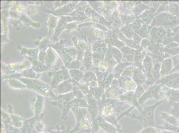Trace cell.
Wrapping results in <instances>:
<instances>
[{
  "label": "cell",
  "mask_w": 179,
  "mask_h": 133,
  "mask_svg": "<svg viewBox=\"0 0 179 133\" xmlns=\"http://www.w3.org/2000/svg\"><path fill=\"white\" fill-rule=\"evenodd\" d=\"M161 103L162 102L145 108L143 111H142L140 115L135 117V118L139 119L145 127H153L155 125L154 121L155 110L156 106Z\"/></svg>",
  "instance_id": "cell-1"
},
{
  "label": "cell",
  "mask_w": 179,
  "mask_h": 133,
  "mask_svg": "<svg viewBox=\"0 0 179 133\" xmlns=\"http://www.w3.org/2000/svg\"><path fill=\"white\" fill-rule=\"evenodd\" d=\"M102 115L106 120L110 123L115 125L118 128L116 119L115 118L114 108L111 106H106L103 108L102 110Z\"/></svg>",
  "instance_id": "cell-2"
},
{
  "label": "cell",
  "mask_w": 179,
  "mask_h": 133,
  "mask_svg": "<svg viewBox=\"0 0 179 133\" xmlns=\"http://www.w3.org/2000/svg\"><path fill=\"white\" fill-rule=\"evenodd\" d=\"M98 125L101 130L106 133H116L118 129L103 118L98 119Z\"/></svg>",
  "instance_id": "cell-3"
},
{
  "label": "cell",
  "mask_w": 179,
  "mask_h": 133,
  "mask_svg": "<svg viewBox=\"0 0 179 133\" xmlns=\"http://www.w3.org/2000/svg\"><path fill=\"white\" fill-rule=\"evenodd\" d=\"M158 88H156V87L149 89L146 93L144 94V95H143L141 98L140 99L139 101V104L142 105V104L144 103L149 99L155 96L158 93Z\"/></svg>",
  "instance_id": "cell-4"
},
{
  "label": "cell",
  "mask_w": 179,
  "mask_h": 133,
  "mask_svg": "<svg viewBox=\"0 0 179 133\" xmlns=\"http://www.w3.org/2000/svg\"><path fill=\"white\" fill-rule=\"evenodd\" d=\"M160 118L165 120L166 121L167 123L173 126H177L178 124V121L177 118L173 115H170L169 114L165 113V112H162L160 113Z\"/></svg>",
  "instance_id": "cell-5"
},
{
  "label": "cell",
  "mask_w": 179,
  "mask_h": 133,
  "mask_svg": "<svg viewBox=\"0 0 179 133\" xmlns=\"http://www.w3.org/2000/svg\"><path fill=\"white\" fill-rule=\"evenodd\" d=\"M121 99L122 101H124V102H126V103L135 105L138 109V107L136 105V100L137 99V98H136V97L134 96V94H133V93H128L125 96H122L121 97Z\"/></svg>",
  "instance_id": "cell-6"
},
{
  "label": "cell",
  "mask_w": 179,
  "mask_h": 133,
  "mask_svg": "<svg viewBox=\"0 0 179 133\" xmlns=\"http://www.w3.org/2000/svg\"><path fill=\"white\" fill-rule=\"evenodd\" d=\"M89 110L92 119L93 120L95 119L97 116L98 110L96 104L95 103H91L89 106Z\"/></svg>",
  "instance_id": "cell-7"
},
{
  "label": "cell",
  "mask_w": 179,
  "mask_h": 133,
  "mask_svg": "<svg viewBox=\"0 0 179 133\" xmlns=\"http://www.w3.org/2000/svg\"><path fill=\"white\" fill-rule=\"evenodd\" d=\"M137 133H157V129L153 127H145L140 132Z\"/></svg>",
  "instance_id": "cell-8"
},
{
  "label": "cell",
  "mask_w": 179,
  "mask_h": 133,
  "mask_svg": "<svg viewBox=\"0 0 179 133\" xmlns=\"http://www.w3.org/2000/svg\"><path fill=\"white\" fill-rule=\"evenodd\" d=\"M170 113L176 118H179V107L177 106H174Z\"/></svg>",
  "instance_id": "cell-9"
},
{
  "label": "cell",
  "mask_w": 179,
  "mask_h": 133,
  "mask_svg": "<svg viewBox=\"0 0 179 133\" xmlns=\"http://www.w3.org/2000/svg\"><path fill=\"white\" fill-rule=\"evenodd\" d=\"M143 92V90L141 88H138V90H137V93H136V97H137V98H139V97L142 94Z\"/></svg>",
  "instance_id": "cell-10"
},
{
  "label": "cell",
  "mask_w": 179,
  "mask_h": 133,
  "mask_svg": "<svg viewBox=\"0 0 179 133\" xmlns=\"http://www.w3.org/2000/svg\"><path fill=\"white\" fill-rule=\"evenodd\" d=\"M160 133H176V132H173V131H169V130H162L161 131Z\"/></svg>",
  "instance_id": "cell-11"
}]
</instances>
